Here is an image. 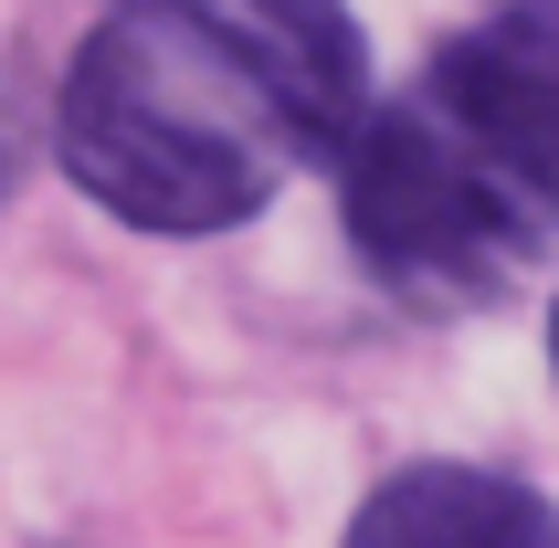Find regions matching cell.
Wrapping results in <instances>:
<instances>
[{"label":"cell","instance_id":"277c9868","mask_svg":"<svg viewBox=\"0 0 559 548\" xmlns=\"http://www.w3.org/2000/svg\"><path fill=\"white\" fill-rule=\"evenodd\" d=\"M549 359H559V306H549Z\"/></svg>","mask_w":559,"mask_h":548},{"label":"cell","instance_id":"5b68a950","mask_svg":"<svg viewBox=\"0 0 559 548\" xmlns=\"http://www.w3.org/2000/svg\"><path fill=\"white\" fill-rule=\"evenodd\" d=\"M0 180H11V138H0Z\"/></svg>","mask_w":559,"mask_h":548},{"label":"cell","instance_id":"3957f363","mask_svg":"<svg viewBox=\"0 0 559 548\" xmlns=\"http://www.w3.org/2000/svg\"><path fill=\"white\" fill-rule=\"evenodd\" d=\"M338 548H559V507L497 464H402Z\"/></svg>","mask_w":559,"mask_h":548},{"label":"cell","instance_id":"6da1fadb","mask_svg":"<svg viewBox=\"0 0 559 548\" xmlns=\"http://www.w3.org/2000/svg\"><path fill=\"white\" fill-rule=\"evenodd\" d=\"M359 106L370 43L338 0H106L63 53L53 158L127 233H233Z\"/></svg>","mask_w":559,"mask_h":548},{"label":"cell","instance_id":"7a4b0ae2","mask_svg":"<svg viewBox=\"0 0 559 548\" xmlns=\"http://www.w3.org/2000/svg\"><path fill=\"white\" fill-rule=\"evenodd\" d=\"M348 253L412 317H465L559 253V0L443 32L348 148Z\"/></svg>","mask_w":559,"mask_h":548}]
</instances>
